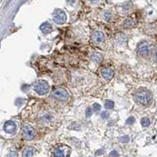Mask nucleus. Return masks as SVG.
<instances>
[{"mask_svg":"<svg viewBox=\"0 0 157 157\" xmlns=\"http://www.w3.org/2000/svg\"><path fill=\"white\" fill-rule=\"evenodd\" d=\"M39 29L43 32L44 35H47V34H50V32H52L53 30V27H52V25H50V23L48 22H45L43 23V25L39 27Z\"/></svg>","mask_w":157,"mask_h":157,"instance_id":"9b49d317","label":"nucleus"},{"mask_svg":"<svg viewBox=\"0 0 157 157\" xmlns=\"http://www.w3.org/2000/svg\"><path fill=\"white\" fill-rule=\"evenodd\" d=\"M101 74L105 79L109 80L114 76V71L109 68H104L101 71Z\"/></svg>","mask_w":157,"mask_h":157,"instance_id":"9d476101","label":"nucleus"},{"mask_svg":"<svg viewBox=\"0 0 157 157\" xmlns=\"http://www.w3.org/2000/svg\"><path fill=\"white\" fill-rule=\"evenodd\" d=\"M112 18H113V15H112V13H111L110 12L105 13V14H104V19L106 21H110L111 20H112Z\"/></svg>","mask_w":157,"mask_h":157,"instance_id":"f3484780","label":"nucleus"},{"mask_svg":"<svg viewBox=\"0 0 157 157\" xmlns=\"http://www.w3.org/2000/svg\"><path fill=\"white\" fill-rule=\"evenodd\" d=\"M7 157H17V153L16 152H13V151H12V152H9Z\"/></svg>","mask_w":157,"mask_h":157,"instance_id":"aec40b11","label":"nucleus"},{"mask_svg":"<svg viewBox=\"0 0 157 157\" xmlns=\"http://www.w3.org/2000/svg\"><path fill=\"white\" fill-rule=\"evenodd\" d=\"M91 115H92V111H91V109L90 108H87L86 111V117H89V116H90Z\"/></svg>","mask_w":157,"mask_h":157,"instance_id":"6ab92c4d","label":"nucleus"},{"mask_svg":"<svg viewBox=\"0 0 157 157\" xmlns=\"http://www.w3.org/2000/svg\"><path fill=\"white\" fill-rule=\"evenodd\" d=\"M4 130H5L6 133H9V134H13V133L15 132V130L17 129V125L16 123L13 121H7L6 123L4 124Z\"/></svg>","mask_w":157,"mask_h":157,"instance_id":"1a4fd4ad","label":"nucleus"},{"mask_svg":"<svg viewBox=\"0 0 157 157\" xmlns=\"http://www.w3.org/2000/svg\"><path fill=\"white\" fill-rule=\"evenodd\" d=\"M133 122H134V119L133 117H130L128 120H127V123H128V124H131Z\"/></svg>","mask_w":157,"mask_h":157,"instance_id":"4be33fe9","label":"nucleus"},{"mask_svg":"<svg viewBox=\"0 0 157 157\" xmlns=\"http://www.w3.org/2000/svg\"><path fill=\"white\" fill-rule=\"evenodd\" d=\"M105 107L107 109H113L114 108V102L113 101H107L105 104Z\"/></svg>","mask_w":157,"mask_h":157,"instance_id":"dca6fc26","label":"nucleus"},{"mask_svg":"<svg viewBox=\"0 0 157 157\" xmlns=\"http://www.w3.org/2000/svg\"><path fill=\"white\" fill-rule=\"evenodd\" d=\"M134 98H135L136 101L140 105H147L152 100V94L147 90L141 89L136 92Z\"/></svg>","mask_w":157,"mask_h":157,"instance_id":"f257e3e1","label":"nucleus"},{"mask_svg":"<svg viewBox=\"0 0 157 157\" xmlns=\"http://www.w3.org/2000/svg\"><path fill=\"white\" fill-rule=\"evenodd\" d=\"M51 96L59 101H66L69 98V94L64 88H57L52 93Z\"/></svg>","mask_w":157,"mask_h":157,"instance_id":"20e7f679","label":"nucleus"},{"mask_svg":"<svg viewBox=\"0 0 157 157\" xmlns=\"http://www.w3.org/2000/svg\"><path fill=\"white\" fill-rule=\"evenodd\" d=\"M35 129L30 124H25L23 127V137L25 139L31 141L35 137Z\"/></svg>","mask_w":157,"mask_h":157,"instance_id":"423d86ee","label":"nucleus"},{"mask_svg":"<svg viewBox=\"0 0 157 157\" xmlns=\"http://www.w3.org/2000/svg\"><path fill=\"white\" fill-rule=\"evenodd\" d=\"M141 125L144 127H147L150 125V120L148 117H144L141 120Z\"/></svg>","mask_w":157,"mask_h":157,"instance_id":"2eb2a0df","label":"nucleus"},{"mask_svg":"<svg viewBox=\"0 0 157 157\" xmlns=\"http://www.w3.org/2000/svg\"><path fill=\"white\" fill-rule=\"evenodd\" d=\"M105 36L101 31H96L92 35V40H93L94 43H97V44L103 42L105 40Z\"/></svg>","mask_w":157,"mask_h":157,"instance_id":"6e6552de","label":"nucleus"},{"mask_svg":"<svg viewBox=\"0 0 157 157\" xmlns=\"http://www.w3.org/2000/svg\"><path fill=\"white\" fill-rule=\"evenodd\" d=\"M101 117L103 118V119H107L109 116V113L107 111H103L101 113Z\"/></svg>","mask_w":157,"mask_h":157,"instance_id":"a211bd4d","label":"nucleus"},{"mask_svg":"<svg viewBox=\"0 0 157 157\" xmlns=\"http://www.w3.org/2000/svg\"><path fill=\"white\" fill-rule=\"evenodd\" d=\"M154 60H155V62L157 63V51L155 53V55H154Z\"/></svg>","mask_w":157,"mask_h":157,"instance_id":"5701e85b","label":"nucleus"},{"mask_svg":"<svg viewBox=\"0 0 157 157\" xmlns=\"http://www.w3.org/2000/svg\"><path fill=\"white\" fill-rule=\"evenodd\" d=\"M66 13L61 10H57L53 13V21L57 25H63L66 22Z\"/></svg>","mask_w":157,"mask_h":157,"instance_id":"39448f33","label":"nucleus"},{"mask_svg":"<svg viewBox=\"0 0 157 157\" xmlns=\"http://www.w3.org/2000/svg\"><path fill=\"white\" fill-rule=\"evenodd\" d=\"M137 53L140 56L146 57L150 54V46L146 42H141L137 47Z\"/></svg>","mask_w":157,"mask_h":157,"instance_id":"0eeeda50","label":"nucleus"},{"mask_svg":"<svg viewBox=\"0 0 157 157\" xmlns=\"http://www.w3.org/2000/svg\"><path fill=\"white\" fill-rule=\"evenodd\" d=\"M90 1H91V2H98V0H90Z\"/></svg>","mask_w":157,"mask_h":157,"instance_id":"b1692460","label":"nucleus"},{"mask_svg":"<svg viewBox=\"0 0 157 157\" xmlns=\"http://www.w3.org/2000/svg\"><path fill=\"white\" fill-rule=\"evenodd\" d=\"M71 148L66 145H59L52 151V157H70Z\"/></svg>","mask_w":157,"mask_h":157,"instance_id":"f03ea898","label":"nucleus"},{"mask_svg":"<svg viewBox=\"0 0 157 157\" xmlns=\"http://www.w3.org/2000/svg\"><path fill=\"white\" fill-rule=\"evenodd\" d=\"M134 25V21L132 18H127L123 22V27L126 28V29H130V28H132Z\"/></svg>","mask_w":157,"mask_h":157,"instance_id":"4468645a","label":"nucleus"},{"mask_svg":"<svg viewBox=\"0 0 157 157\" xmlns=\"http://www.w3.org/2000/svg\"><path fill=\"white\" fill-rule=\"evenodd\" d=\"M33 89L35 92L39 95H45L50 90V86L47 81L39 79L33 85Z\"/></svg>","mask_w":157,"mask_h":157,"instance_id":"7ed1b4c3","label":"nucleus"},{"mask_svg":"<svg viewBox=\"0 0 157 157\" xmlns=\"http://www.w3.org/2000/svg\"><path fill=\"white\" fill-rule=\"evenodd\" d=\"M94 111H100L101 109V105H98V104H94Z\"/></svg>","mask_w":157,"mask_h":157,"instance_id":"412c9836","label":"nucleus"},{"mask_svg":"<svg viewBox=\"0 0 157 157\" xmlns=\"http://www.w3.org/2000/svg\"><path fill=\"white\" fill-rule=\"evenodd\" d=\"M36 152V148L32 146L26 147L23 151V157H32Z\"/></svg>","mask_w":157,"mask_h":157,"instance_id":"f8f14e48","label":"nucleus"},{"mask_svg":"<svg viewBox=\"0 0 157 157\" xmlns=\"http://www.w3.org/2000/svg\"><path fill=\"white\" fill-rule=\"evenodd\" d=\"M90 58H91V61H93V62L98 64V63H100L101 61H102L103 57H102V55L100 54V53H98V52H94V53H93V54H91Z\"/></svg>","mask_w":157,"mask_h":157,"instance_id":"ddd939ff","label":"nucleus"}]
</instances>
